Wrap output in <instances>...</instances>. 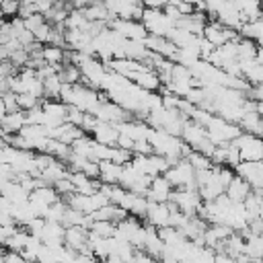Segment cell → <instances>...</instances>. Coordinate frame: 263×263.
Listing matches in <instances>:
<instances>
[{
    "label": "cell",
    "mask_w": 263,
    "mask_h": 263,
    "mask_svg": "<svg viewBox=\"0 0 263 263\" xmlns=\"http://www.w3.org/2000/svg\"><path fill=\"white\" fill-rule=\"evenodd\" d=\"M115 230H117V226L113 222H92V226H90L88 232H92L99 238H113L115 236Z\"/></svg>",
    "instance_id": "obj_8"
},
{
    "label": "cell",
    "mask_w": 263,
    "mask_h": 263,
    "mask_svg": "<svg viewBox=\"0 0 263 263\" xmlns=\"http://www.w3.org/2000/svg\"><path fill=\"white\" fill-rule=\"evenodd\" d=\"M251 191H253V187L242 179V177H238V175H234V179L230 181V185L226 187V197L230 199V201H234V203H245V199L251 195Z\"/></svg>",
    "instance_id": "obj_6"
},
{
    "label": "cell",
    "mask_w": 263,
    "mask_h": 263,
    "mask_svg": "<svg viewBox=\"0 0 263 263\" xmlns=\"http://www.w3.org/2000/svg\"><path fill=\"white\" fill-rule=\"evenodd\" d=\"M146 222L148 226L160 230V228H168L171 224V203H150L148 201V212H146Z\"/></svg>",
    "instance_id": "obj_3"
},
{
    "label": "cell",
    "mask_w": 263,
    "mask_h": 263,
    "mask_svg": "<svg viewBox=\"0 0 263 263\" xmlns=\"http://www.w3.org/2000/svg\"><path fill=\"white\" fill-rule=\"evenodd\" d=\"M23 21H25V29L31 31V33H35L39 27H43V25L47 23L43 14H31L29 18H23Z\"/></svg>",
    "instance_id": "obj_10"
},
{
    "label": "cell",
    "mask_w": 263,
    "mask_h": 263,
    "mask_svg": "<svg viewBox=\"0 0 263 263\" xmlns=\"http://www.w3.org/2000/svg\"><path fill=\"white\" fill-rule=\"evenodd\" d=\"M92 134V140L101 146H107V148H115L117 146V140H119V129L117 125H111L107 121H97L95 129L90 132Z\"/></svg>",
    "instance_id": "obj_5"
},
{
    "label": "cell",
    "mask_w": 263,
    "mask_h": 263,
    "mask_svg": "<svg viewBox=\"0 0 263 263\" xmlns=\"http://www.w3.org/2000/svg\"><path fill=\"white\" fill-rule=\"evenodd\" d=\"M121 171H123V166H119L111 160H103V162H99V181L105 185H119Z\"/></svg>",
    "instance_id": "obj_7"
},
{
    "label": "cell",
    "mask_w": 263,
    "mask_h": 263,
    "mask_svg": "<svg viewBox=\"0 0 263 263\" xmlns=\"http://www.w3.org/2000/svg\"><path fill=\"white\" fill-rule=\"evenodd\" d=\"M261 138H263V136H261Z\"/></svg>",
    "instance_id": "obj_17"
},
{
    "label": "cell",
    "mask_w": 263,
    "mask_h": 263,
    "mask_svg": "<svg viewBox=\"0 0 263 263\" xmlns=\"http://www.w3.org/2000/svg\"><path fill=\"white\" fill-rule=\"evenodd\" d=\"M76 263H99L90 253H80V255H76Z\"/></svg>",
    "instance_id": "obj_12"
},
{
    "label": "cell",
    "mask_w": 263,
    "mask_h": 263,
    "mask_svg": "<svg viewBox=\"0 0 263 263\" xmlns=\"http://www.w3.org/2000/svg\"><path fill=\"white\" fill-rule=\"evenodd\" d=\"M8 115V111H6V105H4V101H2V97H0V123H2V119Z\"/></svg>",
    "instance_id": "obj_15"
},
{
    "label": "cell",
    "mask_w": 263,
    "mask_h": 263,
    "mask_svg": "<svg viewBox=\"0 0 263 263\" xmlns=\"http://www.w3.org/2000/svg\"><path fill=\"white\" fill-rule=\"evenodd\" d=\"M187 162L193 166L195 173H199V171H208V168L214 166L212 160H210L205 154H201V152H191V154L187 156Z\"/></svg>",
    "instance_id": "obj_9"
},
{
    "label": "cell",
    "mask_w": 263,
    "mask_h": 263,
    "mask_svg": "<svg viewBox=\"0 0 263 263\" xmlns=\"http://www.w3.org/2000/svg\"><path fill=\"white\" fill-rule=\"evenodd\" d=\"M259 220L263 222V205H261V212H259Z\"/></svg>",
    "instance_id": "obj_16"
},
{
    "label": "cell",
    "mask_w": 263,
    "mask_h": 263,
    "mask_svg": "<svg viewBox=\"0 0 263 263\" xmlns=\"http://www.w3.org/2000/svg\"><path fill=\"white\" fill-rule=\"evenodd\" d=\"M238 37H240V35H238L236 31H232V29L220 25L218 21H208V25H205V29H203V39H205L208 43H212L216 49L222 47V45H226V43H230V41H236Z\"/></svg>",
    "instance_id": "obj_2"
},
{
    "label": "cell",
    "mask_w": 263,
    "mask_h": 263,
    "mask_svg": "<svg viewBox=\"0 0 263 263\" xmlns=\"http://www.w3.org/2000/svg\"><path fill=\"white\" fill-rule=\"evenodd\" d=\"M214 263H234V259H232L230 255H226V253L218 251V253H216V257H214Z\"/></svg>",
    "instance_id": "obj_13"
},
{
    "label": "cell",
    "mask_w": 263,
    "mask_h": 263,
    "mask_svg": "<svg viewBox=\"0 0 263 263\" xmlns=\"http://www.w3.org/2000/svg\"><path fill=\"white\" fill-rule=\"evenodd\" d=\"M232 144L240 154V162H261L263 160V138L261 136L242 132Z\"/></svg>",
    "instance_id": "obj_1"
},
{
    "label": "cell",
    "mask_w": 263,
    "mask_h": 263,
    "mask_svg": "<svg viewBox=\"0 0 263 263\" xmlns=\"http://www.w3.org/2000/svg\"><path fill=\"white\" fill-rule=\"evenodd\" d=\"M8 60H10L8 47H6V45H0V64H2V62H8Z\"/></svg>",
    "instance_id": "obj_14"
},
{
    "label": "cell",
    "mask_w": 263,
    "mask_h": 263,
    "mask_svg": "<svg viewBox=\"0 0 263 263\" xmlns=\"http://www.w3.org/2000/svg\"><path fill=\"white\" fill-rule=\"evenodd\" d=\"M18 10H21V4L18 2H0V12L2 16H18Z\"/></svg>",
    "instance_id": "obj_11"
},
{
    "label": "cell",
    "mask_w": 263,
    "mask_h": 263,
    "mask_svg": "<svg viewBox=\"0 0 263 263\" xmlns=\"http://www.w3.org/2000/svg\"><path fill=\"white\" fill-rule=\"evenodd\" d=\"M173 191H175L173 185L166 181L164 175H160V177H154V179H152L150 189H148V193H146V199H148L150 203H166V201L171 199V193H173Z\"/></svg>",
    "instance_id": "obj_4"
}]
</instances>
